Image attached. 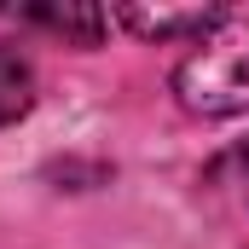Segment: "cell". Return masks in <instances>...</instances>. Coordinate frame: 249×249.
Masks as SVG:
<instances>
[{
    "label": "cell",
    "instance_id": "1",
    "mask_svg": "<svg viewBox=\"0 0 249 249\" xmlns=\"http://www.w3.org/2000/svg\"><path fill=\"white\" fill-rule=\"evenodd\" d=\"M174 93L197 116H238V110H249V6L220 12V23L174 70Z\"/></svg>",
    "mask_w": 249,
    "mask_h": 249
},
{
    "label": "cell",
    "instance_id": "3",
    "mask_svg": "<svg viewBox=\"0 0 249 249\" xmlns=\"http://www.w3.org/2000/svg\"><path fill=\"white\" fill-rule=\"evenodd\" d=\"M23 18L70 35L75 47H99V35H105V12H99V6H29Z\"/></svg>",
    "mask_w": 249,
    "mask_h": 249
},
{
    "label": "cell",
    "instance_id": "4",
    "mask_svg": "<svg viewBox=\"0 0 249 249\" xmlns=\"http://www.w3.org/2000/svg\"><path fill=\"white\" fill-rule=\"evenodd\" d=\"M29 105H35V70L18 58L12 47H0V127L18 122Z\"/></svg>",
    "mask_w": 249,
    "mask_h": 249
},
{
    "label": "cell",
    "instance_id": "5",
    "mask_svg": "<svg viewBox=\"0 0 249 249\" xmlns=\"http://www.w3.org/2000/svg\"><path fill=\"white\" fill-rule=\"evenodd\" d=\"M244 186H249V145H244Z\"/></svg>",
    "mask_w": 249,
    "mask_h": 249
},
{
    "label": "cell",
    "instance_id": "2",
    "mask_svg": "<svg viewBox=\"0 0 249 249\" xmlns=\"http://www.w3.org/2000/svg\"><path fill=\"white\" fill-rule=\"evenodd\" d=\"M133 35H145V41H180V35H209L214 23H220V6H122L116 12Z\"/></svg>",
    "mask_w": 249,
    "mask_h": 249
}]
</instances>
